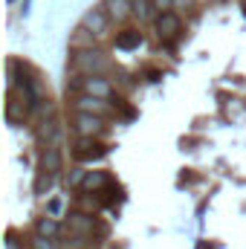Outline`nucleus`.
I'll return each instance as SVG.
<instances>
[{
  "label": "nucleus",
  "mask_w": 246,
  "mask_h": 249,
  "mask_svg": "<svg viewBox=\"0 0 246 249\" xmlns=\"http://www.w3.org/2000/svg\"><path fill=\"white\" fill-rule=\"evenodd\" d=\"M177 6H191V0H174V9Z\"/></svg>",
  "instance_id": "21"
},
{
  "label": "nucleus",
  "mask_w": 246,
  "mask_h": 249,
  "mask_svg": "<svg viewBox=\"0 0 246 249\" xmlns=\"http://www.w3.org/2000/svg\"><path fill=\"white\" fill-rule=\"evenodd\" d=\"M142 44V35L136 32V29H124L122 35L116 38V47L119 50H133V47H139Z\"/></svg>",
  "instance_id": "14"
},
{
  "label": "nucleus",
  "mask_w": 246,
  "mask_h": 249,
  "mask_svg": "<svg viewBox=\"0 0 246 249\" xmlns=\"http://www.w3.org/2000/svg\"><path fill=\"white\" fill-rule=\"evenodd\" d=\"M72 105H75V113H87V116H99V119H105V116L113 113L110 102H105V99H93V96H84V93H81Z\"/></svg>",
  "instance_id": "4"
},
{
  "label": "nucleus",
  "mask_w": 246,
  "mask_h": 249,
  "mask_svg": "<svg viewBox=\"0 0 246 249\" xmlns=\"http://www.w3.org/2000/svg\"><path fill=\"white\" fill-rule=\"evenodd\" d=\"M32 249H53V241H50V238H38V235H35Z\"/></svg>",
  "instance_id": "19"
},
{
  "label": "nucleus",
  "mask_w": 246,
  "mask_h": 249,
  "mask_svg": "<svg viewBox=\"0 0 246 249\" xmlns=\"http://www.w3.org/2000/svg\"><path fill=\"white\" fill-rule=\"evenodd\" d=\"M35 232H38V238H55L58 235V223L53 220V217H38V223H35Z\"/></svg>",
  "instance_id": "13"
},
{
  "label": "nucleus",
  "mask_w": 246,
  "mask_h": 249,
  "mask_svg": "<svg viewBox=\"0 0 246 249\" xmlns=\"http://www.w3.org/2000/svg\"><path fill=\"white\" fill-rule=\"evenodd\" d=\"M67 226H70L75 235H87V238H93V229H99V232L105 235V226H99V223H96V217H90V214H81V212H72V214H67Z\"/></svg>",
  "instance_id": "7"
},
{
  "label": "nucleus",
  "mask_w": 246,
  "mask_h": 249,
  "mask_svg": "<svg viewBox=\"0 0 246 249\" xmlns=\"http://www.w3.org/2000/svg\"><path fill=\"white\" fill-rule=\"evenodd\" d=\"M6 249H20V244L15 241V235H9V241H6Z\"/></svg>",
  "instance_id": "20"
},
{
  "label": "nucleus",
  "mask_w": 246,
  "mask_h": 249,
  "mask_svg": "<svg viewBox=\"0 0 246 249\" xmlns=\"http://www.w3.org/2000/svg\"><path fill=\"white\" fill-rule=\"evenodd\" d=\"M105 9L113 23H124L133 15V0H105Z\"/></svg>",
  "instance_id": "9"
},
{
  "label": "nucleus",
  "mask_w": 246,
  "mask_h": 249,
  "mask_svg": "<svg viewBox=\"0 0 246 249\" xmlns=\"http://www.w3.org/2000/svg\"><path fill=\"white\" fill-rule=\"evenodd\" d=\"M110 180H107V174L105 171H87V180H84V191H93V194H99V191H105Z\"/></svg>",
  "instance_id": "12"
},
{
  "label": "nucleus",
  "mask_w": 246,
  "mask_h": 249,
  "mask_svg": "<svg viewBox=\"0 0 246 249\" xmlns=\"http://www.w3.org/2000/svg\"><path fill=\"white\" fill-rule=\"evenodd\" d=\"M133 15L139 18V23H148V20H157V9L151 0H133Z\"/></svg>",
  "instance_id": "11"
},
{
  "label": "nucleus",
  "mask_w": 246,
  "mask_h": 249,
  "mask_svg": "<svg viewBox=\"0 0 246 249\" xmlns=\"http://www.w3.org/2000/svg\"><path fill=\"white\" fill-rule=\"evenodd\" d=\"M75 90H81L84 96H93V99H113V90L105 78H96V75H78L75 81Z\"/></svg>",
  "instance_id": "3"
},
{
  "label": "nucleus",
  "mask_w": 246,
  "mask_h": 249,
  "mask_svg": "<svg viewBox=\"0 0 246 249\" xmlns=\"http://www.w3.org/2000/svg\"><path fill=\"white\" fill-rule=\"evenodd\" d=\"M105 154H107V145H102V142H96V139H78V145H75V151H72V157H75L78 162L102 160Z\"/></svg>",
  "instance_id": "6"
},
{
  "label": "nucleus",
  "mask_w": 246,
  "mask_h": 249,
  "mask_svg": "<svg viewBox=\"0 0 246 249\" xmlns=\"http://www.w3.org/2000/svg\"><path fill=\"white\" fill-rule=\"evenodd\" d=\"M84 180H87V171H84V168H72V171H70V174H67V183H70V186H84Z\"/></svg>",
  "instance_id": "16"
},
{
  "label": "nucleus",
  "mask_w": 246,
  "mask_h": 249,
  "mask_svg": "<svg viewBox=\"0 0 246 249\" xmlns=\"http://www.w3.org/2000/svg\"><path fill=\"white\" fill-rule=\"evenodd\" d=\"M58 171H61V148H44V157H41V174L55 177Z\"/></svg>",
  "instance_id": "10"
},
{
  "label": "nucleus",
  "mask_w": 246,
  "mask_h": 249,
  "mask_svg": "<svg viewBox=\"0 0 246 249\" xmlns=\"http://www.w3.org/2000/svg\"><path fill=\"white\" fill-rule=\"evenodd\" d=\"M55 183V177H50V174H38V183H35V191L38 194H44V191H50Z\"/></svg>",
  "instance_id": "17"
},
{
  "label": "nucleus",
  "mask_w": 246,
  "mask_h": 249,
  "mask_svg": "<svg viewBox=\"0 0 246 249\" xmlns=\"http://www.w3.org/2000/svg\"><path fill=\"white\" fill-rule=\"evenodd\" d=\"M244 12H246V0H244Z\"/></svg>",
  "instance_id": "22"
},
{
  "label": "nucleus",
  "mask_w": 246,
  "mask_h": 249,
  "mask_svg": "<svg viewBox=\"0 0 246 249\" xmlns=\"http://www.w3.org/2000/svg\"><path fill=\"white\" fill-rule=\"evenodd\" d=\"M90 244H93V238H87V235H72V238L61 241V249H87Z\"/></svg>",
  "instance_id": "15"
},
{
  "label": "nucleus",
  "mask_w": 246,
  "mask_h": 249,
  "mask_svg": "<svg viewBox=\"0 0 246 249\" xmlns=\"http://www.w3.org/2000/svg\"><path fill=\"white\" fill-rule=\"evenodd\" d=\"M180 29H183L180 15L168 12V15H159V18H157V35H159V38H177Z\"/></svg>",
  "instance_id": "8"
},
{
  "label": "nucleus",
  "mask_w": 246,
  "mask_h": 249,
  "mask_svg": "<svg viewBox=\"0 0 246 249\" xmlns=\"http://www.w3.org/2000/svg\"><path fill=\"white\" fill-rule=\"evenodd\" d=\"M151 3H154L157 15H168V12L174 9V0H151Z\"/></svg>",
  "instance_id": "18"
},
{
  "label": "nucleus",
  "mask_w": 246,
  "mask_h": 249,
  "mask_svg": "<svg viewBox=\"0 0 246 249\" xmlns=\"http://www.w3.org/2000/svg\"><path fill=\"white\" fill-rule=\"evenodd\" d=\"M75 133H78V139H96L99 133H105V119L75 113Z\"/></svg>",
  "instance_id": "5"
},
{
  "label": "nucleus",
  "mask_w": 246,
  "mask_h": 249,
  "mask_svg": "<svg viewBox=\"0 0 246 249\" xmlns=\"http://www.w3.org/2000/svg\"><path fill=\"white\" fill-rule=\"evenodd\" d=\"M72 70L78 75H96V78H102L105 72L113 70V64L107 61L99 50H75L72 53Z\"/></svg>",
  "instance_id": "1"
},
{
  "label": "nucleus",
  "mask_w": 246,
  "mask_h": 249,
  "mask_svg": "<svg viewBox=\"0 0 246 249\" xmlns=\"http://www.w3.org/2000/svg\"><path fill=\"white\" fill-rule=\"evenodd\" d=\"M110 15H107V9L105 6H96V9H90L87 15H84V20H81V26L90 32V35H96V38H107V32H110Z\"/></svg>",
  "instance_id": "2"
}]
</instances>
